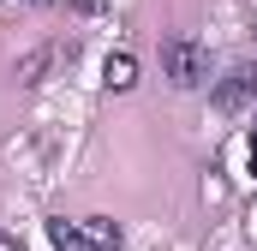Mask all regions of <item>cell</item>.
<instances>
[{"label":"cell","instance_id":"cell-1","mask_svg":"<svg viewBox=\"0 0 257 251\" xmlns=\"http://www.w3.org/2000/svg\"><path fill=\"white\" fill-rule=\"evenodd\" d=\"M162 78H168V84H180V90H197V84L209 78V48L192 42V36L162 42Z\"/></svg>","mask_w":257,"mask_h":251},{"label":"cell","instance_id":"cell-2","mask_svg":"<svg viewBox=\"0 0 257 251\" xmlns=\"http://www.w3.org/2000/svg\"><path fill=\"white\" fill-rule=\"evenodd\" d=\"M209 102H215V114H245L257 102V66H233V72L209 90Z\"/></svg>","mask_w":257,"mask_h":251},{"label":"cell","instance_id":"cell-3","mask_svg":"<svg viewBox=\"0 0 257 251\" xmlns=\"http://www.w3.org/2000/svg\"><path fill=\"white\" fill-rule=\"evenodd\" d=\"M72 60V48H60V42H48V48H36V54H24V60H18V84H42V72H48V66L54 60Z\"/></svg>","mask_w":257,"mask_h":251},{"label":"cell","instance_id":"cell-4","mask_svg":"<svg viewBox=\"0 0 257 251\" xmlns=\"http://www.w3.org/2000/svg\"><path fill=\"white\" fill-rule=\"evenodd\" d=\"M102 84H108V90H132V84H138V60H132V54H108Z\"/></svg>","mask_w":257,"mask_h":251},{"label":"cell","instance_id":"cell-5","mask_svg":"<svg viewBox=\"0 0 257 251\" xmlns=\"http://www.w3.org/2000/svg\"><path fill=\"white\" fill-rule=\"evenodd\" d=\"M78 233H84V245H102V251H114V245H120V221H108V215H90Z\"/></svg>","mask_w":257,"mask_h":251},{"label":"cell","instance_id":"cell-6","mask_svg":"<svg viewBox=\"0 0 257 251\" xmlns=\"http://www.w3.org/2000/svg\"><path fill=\"white\" fill-rule=\"evenodd\" d=\"M48 239H54L60 251H90V245H84V233H78V227H66V221H48Z\"/></svg>","mask_w":257,"mask_h":251},{"label":"cell","instance_id":"cell-7","mask_svg":"<svg viewBox=\"0 0 257 251\" xmlns=\"http://www.w3.org/2000/svg\"><path fill=\"white\" fill-rule=\"evenodd\" d=\"M72 6H78V12H102V0H72Z\"/></svg>","mask_w":257,"mask_h":251},{"label":"cell","instance_id":"cell-8","mask_svg":"<svg viewBox=\"0 0 257 251\" xmlns=\"http://www.w3.org/2000/svg\"><path fill=\"white\" fill-rule=\"evenodd\" d=\"M251 180H257V132H251Z\"/></svg>","mask_w":257,"mask_h":251},{"label":"cell","instance_id":"cell-9","mask_svg":"<svg viewBox=\"0 0 257 251\" xmlns=\"http://www.w3.org/2000/svg\"><path fill=\"white\" fill-rule=\"evenodd\" d=\"M24 6H48V0H24Z\"/></svg>","mask_w":257,"mask_h":251}]
</instances>
